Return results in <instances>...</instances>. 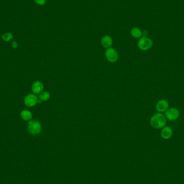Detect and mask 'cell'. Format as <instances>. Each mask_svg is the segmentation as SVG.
I'll return each mask as SVG.
<instances>
[{
    "label": "cell",
    "mask_w": 184,
    "mask_h": 184,
    "mask_svg": "<svg viewBox=\"0 0 184 184\" xmlns=\"http://www.w3.org/2000/svg\"><path fill=\"white\" fill-rule=\"evenodd\" d=\"M105 55L108 61L112 63L116 62L119 59V54L117 51L114 48L107 49L105 51Z\"/></svg>",
    "instance_id": "obj_4"
},
{
    "label": "cell",
    "mask_w": 184,
    "mask_h": 184,
    "mask_svg": "<svg viewBox=\"0 0 184 184\" xmlns=\"http://www.w3.org/2000/svg\"><path fill=\"white\" fill-rule=\"evenodd\" d=\"M44 89V86L42 82L39 81L34 82L31 86V90L35 94H39L42 92Z\"/></svg>",
    "instance_id": "obj_8"
},
{
    "label": "cell",
    "mask_w": 184,
    "mask_h": 184,
    "mask_svg": "<svg viewBox=\"0 0 184 184\" xmlns=\"http://www.w3.org/2000/svg\"><path fill=\"white\" fill-rule=\"evenodd\" d=\"M169 103L166 100L162 99L158 101L156 105V109L158 112H166L169 108Z\"/></svg>",
    "instance_id": "obj_7"
},
{
    "label": "cell",
    "mask_w": 184,
    "mask_h": 184,
    "mask_svg": "<svg viewBox=\"0 0 184 184\" xmlns=\"http://www.w3.org/2000/svg\"><path fill=\"white\" fill-rule=\"evenodd\" d=\"M2 38L3 40L5 42H8V41H10L13 38V35L12 33L7 32V33H5L3 34L2 36Z\"/></svg>",
    "instance_id": "obj_14"
},
{
    "label": "cell",
    "mask_w": 184,
    "mask_h": 184,
    "mask_svg": "<svg viewBox=\"0 0 184 184\" xmlns=\"http://www.w3.org/2000/svg\"><path fill=\"white\" fill-rule=\"evenodd\" d=\"M28 130L33 135H38L42 131V124L37 120H30L28 124Z\"/></svg>",
    "instance_id": "obj_2"
},
{
    "label": "cell",
    "mask_w": 184,
    "mask_h": 184,
    "mask_svg": "<svg viewBox=\"0 0 184 184\" xmlns=\"http://www.w3.org/2000/svg\"><path fill=\"white\" fill-rule=\"evenodd\" d=\"M101 45L103 47L108 49L111 47L112 44V39L110 36L108 35L103 36L101 41Z\"/></svg>",
    "instance_id": "obj_10"
},
{
    "label": "cell",
    "mask_w": 184,
    "mask_h": 184,
    "mask_svg": "<svg viewBox=\"0 0 184 184\" xmlns=\"http://www.w3.org/2000/svg\"><path fill=\"white\" fill-rule=\"evenodd\" d=\"M17 43L16 42H13L12 43V46L14 48H17Z\"/></svg>",
    "instance_id": "obj_16"
},
{
    "label": "cell",
    "mask_w": 184,
    "mask_h": 184,
    "mask_svg": "<svg viewBox=\"0 0 184 184\" xmlns=\"http://www.w3.org/2000/svg\"><path fill=\"white\" fill-rule=\"evenodd\" d=\"M165 116L167 120L175 121L179 117V110L175 107L168 108L167 110L165 112Z\"/></svg>",
    "instance_id": "obj_5"
},
{
    "label": "cell",
    "mask_w": 184,
    "mask_h": 184,
    "mask_svg": "<svg viewBox=\"0 0 184 184\" xmlns=\"http://www.w3.org/2000/svg\"><path fill=\"white\" fill-rule=\"evenodd\" d=\"M38 98L36 95L33 94H30L27 95L24 98V104L29 107H34L38 103Z\"/></svg>",
    "instance_id": "obj_6"
},
{
    "label": "cell",
    "mask_w": 184,
    "mask_h": 184,
    "mask_svg": "<svg viewBox=\"0 0 184 184\" xmlns=\"http://www.w3.org/2000/svg\"><path fill=\"white\" fill-rule=\"evenodd\" d=\"M50 98V94L48 92H42L39 94V99L41 101H47Z\"/></svg>",
    "instance_id": "obj_13"
},
{
    "label": "cell",
    "mask_w": 184,
    "mask_h": 184,
    "mask_svg": "<svg viewBox=\"0 0 184 184\" xmlns=\"http://www.w3.org/2000/svg\"><path fill=\"white\" fill-rule=\"evenodd\" d=\"M130 34L132 37L135 38H139L143 35L141 30L137 27H134L132 28L130 31Z\"/></svg>",
    "instance_id": "obj_11"
},
{
    "label": "cell",
    "mask_w": 184,
    "mask_h": 184,
    "mask_svg": "<svg viewBox=\"0 0 184 184\" xmlns=\"http://www.w3.org/2000/svg\"><path fill=\"white\" fill-rule=\"evenodd\" d=\"M34 1L37 5H43L45 4L46 0H34Z\"/></svg>",
    "instance_id": "obj_15"
},
{
    "label": "cell",
    "mask_w": 184,
    "mask_h": 184,
    "mask_svg": "<svg viewBox=\"0 0 184 184\" xmlns=\"http://www.w3.org/2000/svg\"><path fill=\"white\" fill-rule=\"evenodd\" d=\"M150 124L155 129H162L166 126V118L162 113H156L151 117Z\"/></svg>",
    "instance_id": "obj_1"
},
{
    "label": "cell",
    "mask_w": 184,
    "mask_h": 184,
    "mask_svg": "<svg viewBox=\"0 0 184 184\" xmlns=\"http://www.w3.org/2000/svg\"><path fill=\"white\" fill-rule=\"evenodd\" d=\"M138 47L142 51L149 50L153 45V42L149 38L143 37L140 38L138 42Z\"/></svg>",
    "instance_id": "obj_3"
},
{
    "label": "cell",
    "mask_w": 184,
    "mask_h": 184,
    "mask_svg": "<svg viewBox=\"0 0 184 184\" xmlns=\"http://www.w3.org/2000/svg\"><path fill=\"white\" fill-rule=\"evenodd\" d=\"M21 117L24 121H30L32 118V114L29 110H23L21 112Z\"/></svg>",
    "instance_id": "obj_12"
},
{
    "label": "cell",
    "mask_w": 184,
    "mask_h": 184,
    "mask_svg": "<svg viewBox=\"0 0 184 184\" xmlns=\"http://www.w3.org/2000/svg\"><path fill=\"white\" fill-rule=\"evenodd\" d=\"M160 134H161V136L164 139H170L173 135L172 128H171L169 126H165L162 129Z\"/></svg>",
    "instance_id": "obj_9"
}]
</instances>
